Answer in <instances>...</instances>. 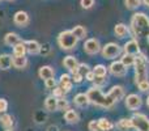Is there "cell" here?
Masks as SVG:
<instances>
[{
	"label": "cell",
	"instance_id": "cell-14",
	"mask_svg": "<svg viewBox=\"0 0 149 131\" xmlns=\"http://www.w3.org/2000/svg\"><path fill=\"white\" fill-rule=\"evenodd\" d=\"M38 75H39V77L43 80L52 79L55 75V71L52 69V67H50V66H42L38 71Z\"/></svg>",
	"mask_w": 149,
	"mask_h": 131
},
{
	"label": "cell",
	"instance_id": "cell-26",
	"mask_svg": "<svg viewBox=\"0 0 149 131\" xmlns=\"http://www.w3.org/2000/svg\"><path fill=\"white\" fill-rule=\"evenodd\" d=\"M116 127H118L119 130H123V131L132 129V121H131V118H123V119H120V121L118 122V125H116Z\"/></svg>",
	"mask_w": 149,
	"mask_h": 131
},
{
	"label": "cell",
	"instance_id": "cell-43",
	"mask_svg": "<svg viewBox=\"0 0 149 131\" xmlns=\"http://www.w3.org/2000/svg\"><path fill=\"white\" fill-rule=\"evenodd\" d=\"M147 106H148V108H149V97L147 98Z\"/></svg>",
	"mask_w": 149,
	"mask_h": 131
},
{
	"label": "cell",
	"instance_id": "cell-20",
	"mask_svg": "<svg viewBox=\"0 0 149 131\" xmlns=\"http://www.w3.org/2000/svg\"><path fill=\"white\" fill-rule=\"evenodd\" d=\"M12 66L17 69H22L28 66V59L25 57H12Z\"/></svg>",
	"mask_w": 149,
	"mask_h": 131
},
{
	"label": "cell",
	"instance_id": "cell-30",
	"mask_svg": "<svg viewBox=\"0 0 149 131\" xmlns=\"http://www.w3.org/2000/svg\"><path fill=\"white\" fill-rule=\"evenodd\" d=\"M68 101L63 98H58V110H68Z\"/></svg>",
	"mask_w": 149,
	"mask_h": 131
},
{
	"label": "cell",
	"instance_id": "cell-37",
	"mask_svg": "<svg viewBox=\"0 0 149 131\" xmlns=\"http://www.w3.org/2000/svg\"><path fill=\"white\" fill-rule=\"evenodd\" d=\"M88 129L90 131H101L100 126H98V121H90L89 125H88Z\"/></svg>",
	"mask_w": 149,
	"mask_h": 131
},
{
	"label": "cell",
	"instance_id": "cell-42",
	"mask_svg": "<svg viewBox=\"0 0 149 131\" xmlns=\"http://www.w3.org/2000/svg\"><path fill=\"white\" fill-rule=\"evenodd\" d=\"M143 3H144V5H147V7H149V0H143Z\"/></svg>",
	"mask_w": 149,
	"mask_h": 131
},
{
	"label": "cell",
	"instance_id": "cell-29",
	"mask_svg": "<svg viewBox=\"0 0 149 131\" xmlns=\"http://www.w3.org/2000/svg\"><path fill=\"white\" fill-rule=\"evenodd\" d=\"M124 4L128 9H136V8L140 7L141 0H124Z\"/></svg>",
	"mask_w": 149,
	"mask_h": 131
},
{
	"label": "cell",
	"instance_id": "cell-4",
	"mask_svg": "<svg viewBox=\"0 0 149 131\" xmlns=\"http://www.w3.org/2000/svg\"><path fill=\"white\" fill-rule=\"evenodd\" d=\"M77 41L79 39L74 37L72 30H64L62 33H59L58 36V45L60 46V49L63 50H72L76 47Z\"/></svg>",
	"mask_w": 149,
	"mask_h": 131
},
{
	"label": "cell",
	"instance_id": "cell-6",
	"mask_svg": "<svg viewBox=\"0 0 149 131\" xmlns=\"http://www.w3.org/2000/svg\"><path fill=\"white\" fill-rule=\"evenodd\" d=\"M120 51H122V49L119 45L110 42V43L105 45L102 47V57L106 58V59H114V58H116L120 54Z\"/></svg>",
	"mask_w": 149,
	"mask_h": 131
},
{
	"label": "cell",
	"instance_id": "cell-7",
	"mask_svg": "<svg viewBox=\"0 0 149 131\" xmlns=\"http://www.w3.org/2000/svg\"><path fill=\"white\" fill-rule=\"evenodd\" d=\"M84 50L86 54L89 55H94L97 53L101 51V45H100V41L95 38H89L85 41L84 43Z\"/></svg>",
	"mask_w": 149,
	"mask_h": 131
},
{
	"label": "cell",
	"instance_id": "cell-38",
	"mask_svg": "<svg viewBox=\"0 0 149 131\" xmlns=\"http://www.w3.org/2000/svg\"><path fill=\"white\" fill-rule=\"evenodd\" d=\"M8 109V102L7 100H4V98H0V114L1 113H5Z\"/></svg>",
	"mask_w": 149,
	"mask_h": 131
},
{
	"label": "cell",
	"instance_id": "cell-19",
	"mask_svg": "<svg viewBox=\"0 0 149 131\" xmlns=\"http://www.w3.org/2000/svg\"><path fill=\"white\" fill-rule=\"evenodd\" d=\"M45 108L49 111H56L58 110V98H55L54 96H49L45 100Z\"/></svg>",
	"mask_w": 149,
	"mask_h": 131
},
{
	"label": "cell",
	"instance_id": "cell-15",
	"mask_svg": "<svg viewBox=\"0 0 149 131\" xmlns=\"http://www.w3.org/2000/svg\"><path fill=\"white\" fill-rule=\"evenodd\" d=\"M21 42V38L18 34L16 33H7L4 37V43L7 45V46H16L17 43H20Z\"/></svg>",
	"mask_w": 149,
	"mask_h": 131
},
{
	"label": "cell",
	"instance_id": "cell-11",
	"mask_svg": "<svg viewBox=\"0 0 149 131\" xmlns=\"http://www.w3.org/2000/svg\"><path fill=\"white\" fill-rule=\"evenodd\" d=\"M63 64H64V67L71 72V74H76L77 68H79V62H77V59L74 57H72V55L65 57L64 60H63Z\"/></svg>",
	"mask_w": 149,
	"mask_h": 131
},
{
	"label": "cell",
	"instance_id": "cell-40",
	"mask_svg": "<svg viewBox=\"0 0 149 131\" xmlns=\"http://www.w3.org/2000/svg\"><path fill=\"white\" fill-rule=\"evenodd\" d=\"M137 87H139V89L141 92H147V90H149V81L140 83V84H137Z\"/></svg>",
	"mask_w": 149,
	"mask_h": 131
},
{
	"label": "cell",
	"instance_id": "cell-32",
	"mask_svg": "<svg viewBox=\"0 0 149 131\" xmlns=\"http://www.w3.org/2000/svg\"><path fill=\"white\" fill-rule=\"evenodd\" d=\"M64 95H65V92L60 87H55L54 89H52V96H54L55 98H63Z\"/></svg>",
	"mask_w": 149,
	"mask_h": 131
},
{
	"label": "cell",
	"instance_id": "cell-24",
	"mask_svg": "<svg viewBox=\"0 0 149 131\" xmlns=\"http://www.w3.org/2000/svg\"><path fill=\"white\" fill-rule=\"evenodd\" d=\"M0 125H1L4 129L9 130L10 127L13 126V119H12V117H10L9 114H3V116L0 117Z\"/></svg>",
	"mask_w": 149,
	"mask_h": 131
},
{
	"label": "cell",
	"instance_id": "cell-18",
	"mask_svg": "<svg viewBox=\"0 0 149 131\" xmlns=\"http://www.w3.org/2000/svg\"><path fill=\"white\" fill-rule=\"evenodd\" d=\"M73 101L77 106H80V108H85V106H88V104H90L86 93H79V95H76L73 98Z\"/></svg>",
	"mask_w": 149,
	"mask_h": 131
},
{
	"label": "cell",
	"instance_id": "cell-10",
	"mask_svg": "<svg viewBox=\"0 0 149 131\" xmlns=\"http://www.w3.org/2000/svg\"><path fill=\"white\" fill-rule=\"evenodd\" d=\"M109 71L114 75V76H123L127 72V67L119 60V62H113L109 67Z\"/></svg>",
	"mask_w": 149,
	"mask_h": 131
},
{
	"label": "cell",
	"instance_id": "cell-33",
	"mask_svg": "<svg viewBox=\"0 0 149 131\" xmlns=\"http://www.w3.org/2000/svg\"><path fill=\"white\" fill-rule=\"evenodd\" d=\"M106 83V79L105 77H100V76H95L94 77V80H93V84H94V87L95 88H100V87H102L103 84Z\"/></svg>",
	"mask_w": 149,
	"mask_h": 131
},
{
	"label": "cell",
	"instance_id": "cell-41",
	"mask_svg": "<svg viewBox=\"0 0 149 131\" xmlns=\"http://www.w3.org/2000/svg\"><path fill=\"white\" fill-rule=\"evenodd\" d=\"M94 77H95V75H94V72L93 71H89L86 74V76H85V79L86 80H89V81H92L93 83V80H94Z\"/></svg>",
	"mask_w": 149,
	"mask_h": 131
},
{
	"label": "cell",
	"instance_id": "cell-28",
	"mask_svg": "<svg viewBox=\"0 0 149 131\" xmlns=\"http://www.w3.org/2000/svg\"><path fill=\"white\" fill-rule=\"evenodd\" d=\"M93 72H94L95 76L105 77L106 74H107V69H106V67L103 66V64H98V66H95V68L93 69Z\"/></svg>",
	"mask_w": 149,
	"mask_h": 131
},
{
	"label": "cell",
	"instance_id": "cell-35",
	"mask_svg": "<svg viewBox=\"0 0 149 131\" xmlns=\"http://www.w3.org/2000/svg\"><path fill=\"white\" fill-rule=\"evenodd\" d=\"M80 4H81V7L84 8V9H90V8L94 5V0H81Z\"/></svg>",
	"mask_w": 149,
	"mask_h": 131
},
{
	"label": "cell",
	"instance_id": "cell-36",
	"mask_svg": "<svg viewBox=\"0 0 149 131\" xmlns=\"http://www.w3.org/2000/svg\"><path fill=\"white\" fill-rule=\"evenodd\" d=\"M45 85H46L47 89H54L56 87V81H55L54 77L52 79H47V80H45Z\"/></svg>",
	"mask_w": 149,
	"mask_h": 131
},
{
	"label": "cell",
	"instance_id": "cell-27",
	"mask_svg": "<svg viewBox=\"0 0 149 131\" xmlns=\"http://www.w3.org/2000/svg\"><path fill=\"white\" fill-rule=\"evenodd\" d=\"M135 55H131V54H124L123 57H122V59H120V62L123 63L126 67H130V66H132L135 63Z\"/></svg>",
	"mask_w": 149,
	"mask_h": 131
},
{
	"label": "cell",
	"instance_id": "cell-13",
	"mask_svg": "<svg viewBox=\"0 0 149 131\" xmlns=\"http://www.w3.org/2000/svg\"><path fill=\"white\" fill-rule=\"evenodd\" d=\"M124 53L126 54H131V55H137L140 53V47L139 43L136 42V39H131L124 45Z\"/></svg>",
	"mask_w": 149,
	"mask_h": 131
},
{
	"label": "cell",
	"instance_id": "cell-22",
	"mask_svg": "<svg viewBox=\"0 0 149 131\" xmlns=\"http://www.w3.org/2000/svg\"><path fill=\"white\" fill-rule=\"evenodd\" d=\"M64 119L68 122V123H77L80 119L79 114L76 113L74 110H72V109H68L67 111L64 113Z\"/></svg>",
	"mask_w": 149,
	"mask_h": 131
},
{
	"label": "cell",
	"instance_id": "cell-3",
	"mask_svg": "<svg viewBox=\"0 0 149 131\" xmlns=\"http://www.w3.org/2000/svg\"><path fill=\"white\" fill-rule=\"evenodd\" d=\"M135 81L136 84L148 81V68H147V58L143 54H139L135 58Z\"/></svg>",
	"mask_w": 149,
	"mask_h": 131
},
{
	"label": "cell",
	"instance_id": "cell-44",
	"mask_svg": "<svg viewBox=\"0 0 149 131\" xmlns=\"http://www.w3.org/2000/svg\"><path fill=\"white\" fill-rule=\"evenodd\" d=\"M5 131H12V130H10V129H9V130H5Z\"/></svg>",
	"mask_w": 149,
	"mask_h": 131
},
{
	"label": "cell",
	"instance_id": "cell-2",
	"mask_svg": "<svg viewBox=\"0 0 149 131\" xmlns=\"http://www.w3.org/2000/svg\"><path fill=\"white\" fill-rule=\"evenodd\" d=\"M131 30L135 39L149 34V17L145 13L137 12L131 18Z\"/></svg>",
	"mask_w": 149,
	"mask_h": 131
},
{
	"label": "cell",
	"instance_id": "cell-25",
	"mask_svg": "<svg viewBox=\"0 0 149 131\" xmlns=\"http://www.w3.org/2000/svg\"><path fill=\"white\" fill-rule=\"evenodd\" d=\"M72 33L74 34V37H76L77 39H82L86 37V29L82 25H77L72 29Z\"/></svg>",
	"mask_w": 149,
	"mask_h": 131
},
{
	"label": "cell",
	"instance_id": "cell-9",
	"mask_svg": "<svg viewBox=\"0 0 149 131\" xmlns=\"http://www.w3.org/2000/svg\"><path fill=\"white\" fill-rule=\"evenodd\" d=\"M13 22L17 26H20V28H24V26H26L29 24V15L26 12H24V11H18L13 16Z\"/></svg>",
	"mask_w": 149,
	"mask_h": 131
},
{
	"label": "cell",
	"instance_id": "cell-5",
	"mask_svg": "<svg viewBox=\"0 0 149 131\" xmlns=\"http://www.w3.org/2000/svg\"><path fill=\"white\" fill-rule=\"evenodd\" d=\"M132 127L136 129L137 131H149V118L145 114L136 113L131 118Z\"/></svg>",
	"mask_w": 149,
	"mask_h": 131
},
{
	"label": "cell",
	"instance_id": "cell-1",
	"mask_svg": "<svg viewBox=\"0 0 149 131\" xmlns=\"http://www.w3.org/2000/svg\"><path fill=\"white\" fill-rule=\"evenodd\" d=\"M86 96H88V98H89L90 104L97 105V106H102V108H106V109H110V108H113L116 101H119L124 96V89L120 85H115V87L111 88L107 95H103L100 90V88L92 87L88 89Z\"/></svg>",
	"mask_w": 149,
	"mask_h": 131
},
{
	"label": "cell",
	"instance_id": "cell-12",
	"mask_svg": "<svg viewBox=\"0 0 149 131\" xmlns=\"http://www.w3.org/2000/svg\"><path fill=\"white\" fill-rule=\"evenodd\" d=\"M25 46H26V53L30 54V55H37V54L41 53V45H39V42L34 41V39L26 41Z\"/></svg>",
	"mask_w": 149,
	"mask_h": 131
},
{
	"label": "cell",
	"instance_id": "cell-21",
	"mask_svg": "<svg viewBox=\"0 0 149 131\" xmlns=\"http://www.w3.org/2000/svg\"><path fill=\"white\" fill-rule=\"evenodd\" d=\"M98 126H100L101 131H113L115 125L106 118H101V119H98Z\"/></svg>",
	"mask_w": 149,
	"mask_h": 131
},
{
	"label": "cell",
	"instance_id": "cell-34",
	"mask_svg": "<svg viewBox=\"0 0 149 131\" xmlns=\"http://www.w3.org/2000/svg\"><path fill=\"white\" fill-rule=\"evenodd\" d=\"M68 83H72V77L67 74H63L60 76V80H59V85H63V84H68Z\"/></svg>",
	"mask_w": 149,
	"mask_h": 131
},
{
	"label": "cell",
	"instance_id": "cell-31",
	"mask_svg": "<svg viewBox=\"0 0 149 131\" xmlns=\"http://www.w3.org/2000/svg\"><path fill=\"white\" fill-rule=\"evenodd\" d=\"M90 69H89V66L88 64H85V63H81V64H79V68H77V72H79L80 75H81L82 77H85L86 76V74L89 72Z\"/></svg>",
	"mask_w": 149,
	"mask_h": 131
},
{
	"label": "cell",
	"instance_id": "cell-17",
	"mask_svg": "<svg viewBox=\"0 0 149 131\" xmlns=\"http://www.w3.org/2000/svg\"><path fill=\"white\" fill-rule=\"evenodd\" d=\"M128 32H130L128 26L124 25V24H116L115 28H114V33H115V36L118 38H124L128 34Z\"/></svg>",
	"mask_w": 149,
	"mask_h": 131
},
{
	"label": "cell",
	"instance_id": "cell-23",
	"mask_svg": "<svg viewBox=\"0 0 149 131\" xmlns=\"http://www.w3.org/2000/svg\"><path fill=\"white\" fill-rule=\"evenodd\" d=\"M26 54V46L25 42L21 41L16 46H13V57H25Z\"/></svg>",
	"mask_w": 149,
	"mask_h": 131
},
{
	"label": "cell",
	"instance_id": "cell-39",
	"mask_svg": "<svg viewBox=\"0 0 149 131\" xmlns=\"http://www.w3.org/2000/svg\"><path fill=\"white\" fill-rule=\"evenodd\" d=\"M82 79H84V77H82L81 75L79 74V72H76V74H72V83H76V84H79V83L82 81Z\"/></svg>",
	"mask_w": 149,
	"mask_h": 131
},
{
	"label": "cell",
	"instance_id": "cell-8",
	"mask_svg": "<svg viewBox=\"0 0 149 131\" xmlns=\"http://www.w3.org/2000/svg\"><path fill=\"white\" fill-rule=\"evenodd\" d=\"M126 106L130 110H137V109L141 106V97L137 95H130L126 98Z\"/></svg>",
	"mask_w": 149,
	"mask_h": 131
},
{
	"label": "cell",
	"instance_id": "cell-16",
	"mask_svg": "<svg viewBox=\"0 0 149 131\" xmlns=\"http://www.w3.org/2000/svg\"><path fill=\"white\" fill-rule=\"evenodd\" d=\"M12 67V55L9 54H1L0 55V69L7 71Z\"/></svg>",
	"mask_w": 149,
	"mask_h": 131
}]
</instances>
